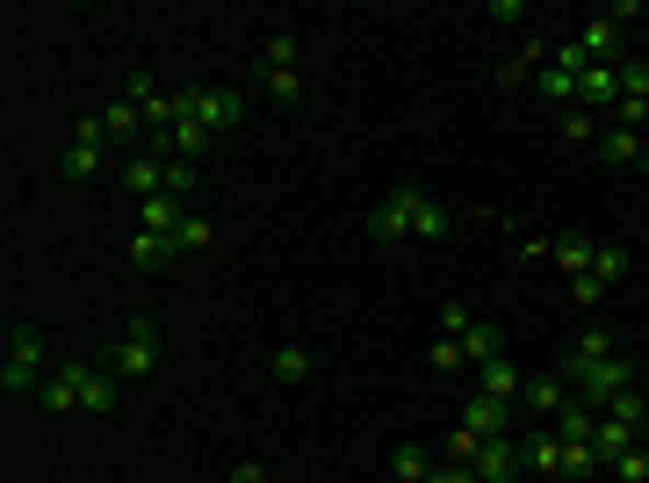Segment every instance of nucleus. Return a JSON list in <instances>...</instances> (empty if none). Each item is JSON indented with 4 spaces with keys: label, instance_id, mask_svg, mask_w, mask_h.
I'll use <instances>...</instances> for the list:
<instances>
[{
    "label": "nucleus",
    "instance_id": "1",
    "mask_svg": "<svg viewBox=\"0 0 649 483\" xmlns=\"http://www.w3.org/2000/svg\"><path fill=\"white\" fill-rule=\"evenodd\" d=\"M556 376H563L570 398L592 404V412H599L606 398H620V390H635V361H628V354H599V361H584L578 346H570L563 361H556Z\"/></svg>",
    "mask_w": 649,
    "mask_h": 483
},
{
    "label": "nucleus",
    "instance_id": "2",
    "mask_svg": "<svg viewBox=\"0 0 649 483\" xmlns=\"http://www.w3.org/2000/svg\"><path fill=\"white\" fill-rule=\"evenodd\" d=\"M52 340H44V325H15L8 332V361H0V390L8 398H36L44 382H52Z\"/></svg>",
    "mask_w": 649,
    "mask_h": 483
},
{
    "label": "nucleus",
    "instance_id": "3",
    "mask_svg": "<svg viewBox=\"0 0 649 483\" xmlns=\"http://www.w3.org/2000/svg\"><path fill=\"white\" fill-rule=\"evenodd\" d=\"M159 361H167V346H159L152 318H130V332H123V340L102 354V368H109V376H123V382H145V376H159Z\"/></svg>",
    "mask_w": 649,
    "mask_h": 483
},
{
    "label": "nucleus",
    "instance_id": "4",
    "mask_svg": "<svg viewBox=\"0 0 649 483\" xmlns=\"http://www.w3.org/2000/svg\"><path fill=\"white\" fill-rule=\"evenodd\" d=\"M181 116H195L209 138H224V130H239L246 102L231 94V87H181Z\"/></svg>",
    "mask_w": 649,
    "mask_h": 483
},
{
    "label": "nucleus",
    "instance_id": "5",
    "mask_svg": "<svg viewBox=\"0 0 649 483\" xmlns=\"http://www.w3.org/2000/svg\"><path fill=\"white\" fill-rule=\"evenodd\" d=\"M419 203H426V188H390L376 209H368V239H411Z\"/></svg>",
    "mask_w": 649,
    "mask_h": 483
},
{
    "label": "nucleus",
    "instance_id": "6",
    "mask_svg": "<svg viewBox=\"0 0 649 483\" xmlns=\"http://www.w3.org/2000/svg\"><path fill=\"white\" fill-rule=\"evenodd\" d=\"M87 368H94V361H58L52 382L36 390V404H44L52 418H72V412H80V390H87Z\"/></svg>",
    "mask_w": 649,
    "mask_h": 483
},
{
    "label": "nucleus",
    "instance_id": "7",
    "mask_svg": "<svg viewBox=\"0 0 649 483\" xmlns=\"http://www.w3.org/2000/svg\"><path fill=\"white\" fill-rule=\"evenodd\" d=\"M462 433H477V440H505V433H513V404L477 390V398L462 404Z\"/></svg>",
    "mask_w": 649,
    "mask_h": 483
},
{
    "label": "nucleus",
    "instance_id": "8",
    "mask_svg": "<svg viewBox=\"0 0 649 483\" xmlns=\"http://www.w3.org/2000/svg\"><path fill=\"white\" fill-rule=\"evenodd\" d=\"M520 404L534 412V426H548V418H563V412H570L578 398H570V382H563V376H527V390H520Z\"/></svg>",
    "mask_w": 649,
    "mask_h": 483
},
{
    "label": "nucleus",
    "instance_id": "9",
    "mask_svg": "<svg viewBox=\"0 0 649 483\" xmlns=\"http://www.w3.org/2000/svg\"><path fill=\"white\" fill-rule=\"evenodd\" d=\"M469 469H477L483 483H513L527 462H520V440L505 433V440H483V448H477V462H469Z\"/></svg>",
    "mask_w": 649,
    "mask_h": 483
},
{
    "label": "nucleus",
    "instance_id": "10",
    "mask_svg": "<svg viewBox=\"0 0 649 483\" xmlns=\"http://www.w3.org/2000/svg\"><path fill=\"white\" fill-rule=\"evenodd\" d=\"M592 152L606 159V166H649V152H642V130H620V123H606L592 138Z\"/></svg>",
    "mask_w": 649,
    "mask_h": 483
},
{
    "label": "nucleus",
    "instance_id": "11",
    "mask_svg": "<svg viewBox=\"0 0 649 483\" xmlns=\"http://www.w3.org/2000/svg\"><path fill=\"white\" fill-rule=\"evenodd\" d=\"M116 398H123V376H109L102 361L87 368V390H80V418H109L116 412Z\"/></svg>",
    "mask_w": 649,
    "mask_h": 483
},
{
    "label": "nucleus",
    "instance_id": "12",
    "mask_svg": "<svg viewBox=\"0 0 649 483\" xmlns=\"http://www.w3.org/2000/svg\"><path fill=\"white\" fill-rule=\"evenodd\" d=\"M123 188H130V195H145V203H152V195H167V159L130 152V159H123Z\"/></svg>",
    "mask_w": 649,
    "mask_h": 483
},
{
    "label": "nucleus",
    "instance_id": "13",
    "mask_svg": "<svg viewBox=\"0 0 649 483\" xmlns=\"http://www.w3.org/2000/svg\"><path fill=\"white\" fill-rule=\"evenodd\" d=\"M102 130H109V145H145V138H152L137 102H109V108H102Z\"/></svg>",
    "mask_w": 649,
    "mask_h": 483
},
{
    "label": "nucleus",
    "instance_id": "14",
    "mask_svg": "<svg viewBox=\"0 0 649 483\" xmlns=\"http://www.w3.org/2000/svg\"><path fill=\"white\" fill-rule=\"evenodd\" d=\"M614 102H620V66H584L578 108H614Z\"/></svg>",
    "mask_w": 649,
    "mask_h": 483
},
{
    "label": "nucleus",
    "instance_id": "15",
    "mask_svg": "<svg viewBox=\"0 0 649 483\" xmlns=\"http://www.w3.org/2000/svg\"><path fill=\"white\" fill-rule=\"evenodd\" d=\"M477 390H483V398H505V404H520L527 376H520V368L505 361V354H498V361H483V368H477Z\"/></svg>",
    "mask_w": 649,
    "mask_h": 483
},
{
    "label": "nucleus",
    "instance_id": "16",
    "mask_svg": "<svg viewBox=\"0 0 649 483\" xmlns=\"http://www.w3.org/2000/svg\"><path fill=\"white\" fill-rule=\"evenodd\" d=\"M520 462L527 469H563V440H556V426H534V433H520Z\"/></svg>",
    "mask_w": 649,
    "mask_h": 483
},
{
    "label": "nucleus",
    "instance_id": "17",
    "mask_svg": "<svg viewBox=\"0 0 649 483\" xmlns=\"http://www.w3.org/2000/svg\"><path fill=\"white\" fill-rule=\"evenodd\" d=\"M592 253H599V245L584 239V231H563V239H548V260H556V267H563L570 281H578V275H592Z\"/></svg>",
    "mask_w": 649,
    "mask_h": 483
},
{
    "label": "nucleus",
    "instance_id": "18",
    "mask_svg": "<svg viewBox=\"0 0 649 483\" xmlns=\"http://www.w3.org/2000/svg\"><path fill=\"white\" fill-rule=\"evenodd\" d=\"M578 51L592 58V66H620V30H614V22H606V15H599V22H584Z\"/></svg>",
    "mask_w": 649,
    "mask_h": 483
},
{
    "label": "nucleus",
    "instance_id": "19",
    "mask_svg": "<svg viewBox=\"0 0 649 483\" xmlns=\"http://www.w3.org/2000/svg\"><path fill=\"white\" fill-rule=\"evenodd\" d=\"M433 476V455L419 448V440H397L390 448V483H426Z\"/></svg>",
    "mask_w": 649,
    "mask_h": 483
},
{
    "label": "nucleus",
    "instance_id": "20",
    "mask_svg": "<svg viewBox=\"0 0 649 483\" xmlns=\"http://www.w3.org/2000/svg\"><path fill=\"white\" fill-rule=\"evenodd\" d=\"M578 80H584V72H563V66H556V58H548V66L534 72V94H548V102L578 108Z\"/></svg>",
    "mask_w": 649,
    "mask_h": 483
},
{
    "label": "nucleus",
    "instance_id": "21",
    "mask_svg": "<svg viewBox=\"0 0 649 483\" xmlns=\"http://www.w3.org/2000/svg\"><path fill=\"white\" fill-rule=\"evenodd\" d=\"M455 346H462V361H477V368L505 354V340H498V325H483V318H477V325H469V332H462Z\"/></svg>",
    "mask_w": 649,
    "mask_h": 483
},
{
    "label": "nucleus",
    "instance_id": "22",
    "mask_svg": "<svg viewBox=\"0 0 649 483\" xmlns=\"http://www.w3.org/2000/svg\"><path fill=\"white\" fill-rule=\"evenodd\" d=\"M447 231H455V209H447V203H433V195H426V203H419V217H411V239H447Z\"/></svg>",
    "mask_w": 649,
    "mask_h": 483
},
{
    "label": "nucleus",
    "instance_id": "23",
    "mask_svg": "<svg viewBox=\"0 0 649 483\" xmlns=\"http://www.w3.org/2000/svg\"><path fill=\"white\" fill-rule=\"evenodd\" d=\"M167 260H181V253H173V239H159V231H137V239H130V267L152 275V267H167Z\"/></svg>",
    "mask_w": 649,
    "mask_h": 483
},
{
    "label": "nucleus",
    "instance_id": "24",
    "mask_svg": "<svg viewBox=\"0 0 649 483\" xmlns=\"http://www.w3.org/2000/svg\"><path fill=\"white\" fill-rule=\"evenodd\" d=\"M599 418H614V426H635V433H642V426H649V404H642V390H620V398L599 404Z\"/></svg>",
    "mask_w": 649,
    "mask_h": 483
},
{
    "label": "nucleus",
    "instance_id": "25",
    "mask_svg": "<svg viewBox=\"0 0 649 483\" xmlns=\"http://www.w3.org/2000/svg\"><path fill=\"white\" fill-rule=\"evenodd\" d=\"M267 376L282 382V390H296V382L310 376V354H304V346H274V361H267Z\"/></svg>",
    "mask_w": 649,
    "mask_h": 483
},
{
    "label": "nucleus",
    "instance_id": "26",
    "mask_svg": "<svg viewBox=\"0 0 649 483\" xmlns=\"http://www.w3.org/2000/svg\"><path fill=\"white\" fill-rule=\"evenodd\" d=\"M296 51H304V44H296V30H274L267 44H260V72H289Z\"/></svg>",
    "mask_w": 649,
    "mask_h": 483
},
{
    "label": "nucleus",
    "instance_id": "27",
    "mask_svg": "<svg viewBox=\"0 0 649 483\" xmlns=\"http://www.w3.org/2000/svg\"><path fill=\"white\" fill-rule=\"evenodd\" d=\"M102 152H109V145H72L58 166H66V181H94V173H102Z\"/></svg>",
    "mask_w": 649,
    "mask_h": 483
},
{
    "label": "nucleus",
    "instance_id": "28",
    "mask_svg": "<svg viewBox=\"0 0 649 483\" xmlns=\"http://www.w3.org/2000/svg\"><path fill=\"white\" fill-rule=\"evenodd\" d=\"M592 275H599V289H614V281L628 275V245H599V253H592Z\"/></svg>",
    "mask_w": 649,
    "mask_h": 483
},
{
    "label": "nucleus",
    "instance_id": "29",
    "mask_svg": "<svg viewBox=\"0 0 649 483\" xmlns=\"http://www.w3.org/2000/svg\"><path fill=\"white\" fill-rule=\"evenodd\" d=\"M260 80H267V94H274L282 108L304 102V66H289V72H260Z\"/></svg>",
    "mask_w": 649,
    "mask_h": 483
},
{
    "label": "nucleus",
    "instance_id": "30",
    "mask_svg": "<svg viewBox=\"0 0 649 483\" xmlns=\"http://www.w3.org/2000/svg\"><path fill=\"white\" fill-rule=\"evenodd\" d=\"M167 239H173V253H203V245L217 239V231H209V217H189V225H181V231H167Z\"/></svg>",
    "mask_w": 649,
    "mask_h": 483
},
{
    "label": "nucleus",
    "instance_id": "31",
    "mask_svg": "<svg viewBox=\"0 0 649 483\" xmlns=\"http://www.w3.org/2000/svg\"><path fill=\"white\" fill-rule=\"evenodd\" d=\"M563 469H570V476H592V469H606V462H599L592 440H563Z\"/></svg>",
    "mask_w": 649,
    "mask_h": 483
},
{
    "label": "nucleus",
    "instance_id": "32",
    "mask_svg": "<svg viewBox=\"0 0 649 483\" xmlns=\"http://www.w3.org/2000/svg\"><path fill=\"white\" fill-rule=\"evenodd\" d=\"M606 469H614V476H628V483H649V448L635 440V448H628V455H614Z\"/></svg>",
    "mask_w": 649,
    "mask_h": 483
},
{
    "label": "nucleus",
    "instance_id": "33",
    "mask_svg": "<svg viewBox=\"0 0 649 483\" xmlns=\"http://www.w3.org/2000/svg\"><path fill=\"white\" fill-rule=\"evenodd\" d=\"M167 195H181V203L195 195V159H167Z\"/></svg>",
    "mask_w": 649,
    "mask_h": 483
},
{
    "label": "nucleus",
    "instance_id": "34",
    "mask_svg": "<svg viewBox=\"0 0 649 483\" xmlns=\"http://www.w3.org/2000/svg\"><path fill=\"white\" fill-rule=\"evenodd\" d=\"M469 325H477V318H469V303H441V340H462Z\"/></svg>",
    "mask_w": 649,
    "mask_h": 483
},
{
    "label": "nucleus",
    "instance_id": "35",
    "mask_svg": "<svg viewBox=\"0 0 649 483\" xmlns=\"http://www.w3.org/2000/svg\"><path fill=\"white\" fill-rule=\"evenodd\" d=\"M426 483H483V476H477L469 462H433V476H426Z\"/></svg>",
    "mask_w": 649,
    "mask_h": 483
},
{
    "label": "nucleus",
    "instance_id": "36",
    "mask_svg": "<svg viewBox=\"0 0 649 483\" xmlns=\"http://www.w3.org/2000/svg\"><path fill=\"white\" fill-rule=\"evenodd\" d=\"M563 138H599V130H592V108H563Z\"/></svg>",
    "mask_w": 649,
    "mask_h": 483
},
{
    "label": "nucleus",
    "instance_id": "37",
    "mask_svg": "<svg viewBox=\"0 0 649 483\" xmlns=\"http://www.w3.org/2000/svg\"><path fill=\"white\" fill-rule=\"evenodd\" d=\"M578 354H584V361H599V354H620V346L606 340V332H584V340H578Z\"/></svg>",
    "mask_w": 649,
    "mask_h": 483
},
{
    "label": "nucleus",
    "instance_id": "38",
    "mask_svg": "<svg viewBox=\"0 0 649 483\" xmlns=\"http://www.w3.org/2000/svg\"><path fill=\"white\" fill-rule=\"evenodd\" d=\"M426 361H433V368H462V346H455V340H433Z\"/></svg>",
    "mask_w": 649,
    "mask_h": 483
},
{
    "label": "nucleus",
    "instance_id": "39",
    "mask_svg": "<svg viewBox=\"0 0 649 483\" xmlns=\"http://www.w3.org/2000/svg\"><path fill=\"white\" fill-rule=\"evenodd\" d=\"M570 296H578L584 311H592V303H599V296H606V289H599V275H578V281H570Z\"/></svg>",
    "mask_w": 649,
    "mask_h": 483
},
{
    "label": "nucleus",
    "instance_id": "40",
    "mask_svg": "<svg viewBox=\"0 0 649 483\" xmlns=\"http://www.w3.org/2000/svg\"><path fill=\"white\" fill-rule=\"evenodd\" d=\"M635 15H642V0H614V8H606V22H614V30H628Z\"/></svg>",
    "mask_w": 649,
    "mask_h": 483
},
{
    "label": "nucleus",
    "instance_id": "41",
    "mask_svg": "<svg viewBox=\"0 0 649 483\" xmlns=\"http://www.w3.org/2000/svg\"><path fill=\"white\" fill-rule=\"evenodd\" d=\"M224 483H267V469H260V462H239V469H231Z\"/></svg>",
    "mask_w": 649,
    "mask_h": 483
}]
</instances>
